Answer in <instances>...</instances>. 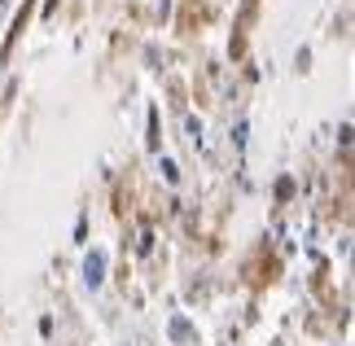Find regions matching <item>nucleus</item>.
Instances as JSON below:
<instances>
[{
	"instance_id": "nucleus-1",
	"label": "nucleus",
	"mask_w": 355,
	"mask_h": 346,
	"mask_svg": "<svg viewBox=\"0 0 355 346\" xmlns=\"http://www.w3.org/2000/svg\"><path fill=\"white\" fill-rule=\"evenodd\" d=\"M254 18H259V0H241V18H237V31H233V58H245Z\"/></svg>"
},
{
	"instance_id": "nucleus-2",
	"label": "nucleus",
	"mask_w": 355,
	"mask_h": 346,
	"mask_svg": "<svg viewBox=\"0 0 355 346\" xmlns=\"http://www.w3.org/2000/svg\"><path fill=\"white\" fill-rule=\"evenodd\" d=\"M31 13H35V0H22V9L13 13V26H9V35H5V44H0V62H9V53H13V44L22 40L26 22H31Z\"/></svg>"
}]
</instances>
